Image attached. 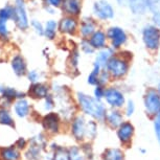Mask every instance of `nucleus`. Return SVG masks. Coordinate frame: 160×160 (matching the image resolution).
<instances>
[{"instance_id": "obj_1", "label": "nucleus", "mask_w": 160, "mask_h": 160, "mask_svg": "<svg viewBox=\"0 0 160 160\" xmlns=\"http://www.w3.org/2000/svg\"><path fill=\"white\" fill-rule=\"evenodd\" d=\"M77 98L78 106H80L83 113L92 117L95 120L105 119V116L107 114V109H106L101 99L92 98V96L83 92H78L77 94Z\"/></svg>"}, {"instance_id": "obj_2", "label": "nucleus", "mask_w": 160, "mask_h": 160, "mask_svg": "<svg viewBox=\"0 0 160 160\" xmlns=\"http://www.w3.org/2000/svg\"><path fill=\"white\" fill-rule=\"evenodd\" d=\"M106 66H107V71L109 72V74L115 78H122L123 75H126L129 69L128 62L118 57H111Z\"/></svg>"}, {"instance_id": "obj_3", "label": "nucleus", "mask_w": 160, "mask_h": 160, "mask_svg": "<svg viewBox=\"0 0 160 160\" xmlns=\"http://www.w3.org/2000/svg\"><path fill=\"white\" fill-rule=\"evenodd\" d=\"M144 108L149 115L156 116L160 112V93L155 89H149L144 94Z\"/></svg>"}, {"instance_id": "obj_4", "label": "nucleus", "mask_w": 160, "mask_h": 160, "mask_svg": "<svg viewBox=\"0 0 160 160\" xmlns=\"http://www.w3.org/2000/svg\"><path fill=\"white\" fill-rule=\"evenodd\" d=\"M142 39L144 45L150 50L158 49L160 45V31L157 26L147 25L142 31Z\"/></svg>"}, {"instance_id": "obj_5", "label": "nucleus", "mask_w": 160, "mask_h": 160, "mask_svg": "<svg viewBox=\"0 0 160 160\" xmlns=\"http://www.w3.org/2000/svg\"><path fill=\"white\" fill-rule=\"evenodd\" d=\"M104 98L110 107L115 108V109L122 108L125 105V96H123L122 92L114 87L106 89Z\"/></svg>"}, {"instance_id": "obj_6", "label": "nucleus", "mask_w": 160, "mask_h": 160, "mask_svg": "<svg viewBox=\"0 0 160 160\" xmlns=\"http://www.w3.org/2000/svg\"><path fill=\"white\" fill-rule=\"evenodd\" d=\"M71 133L74 139L83 141L87 138V122L83 116H77L72 120Z\"/></svg>"}, {"instance_id": "obj_7", "label": "nucleus", "mask_w": 160, "mask_h": 160, "mask_svg": "<svg viewBox=\"0 0 160 160\" xmlns=\"http://www.w3.org/2000/svg\"><path fill=\"white\" fill-rule=\"evenodd\" d=\"M93 12L95 16L102 20L112 19L114 17V10L109 2L106 0H98L93 5Z\"/></svg>"}, {"instance_id": "obj_8", "label": "nucleus", "mask_w": 160, "mask_h": 160, "mask_svg": "<svg viewBox=\"0 0 160 160\" xmlns=\"http://www.w3.org/2000/svg\"><path fill=\"white\" fill-rule=\"evenodd\" d=\"M135 128L130 122H123L116 130V136L122 144H129L132 141Z\"/></svg>"}, {"instance_id": "obj_9", "label": "nucleus", "mask_w": 160, "mask_h": 160, "mask_svg": "<svg viewBox=\"0 0 160 160\" xmlns=\"http://www.w3.org/2000/svg\"><path fill=\"white\" fill-rule=\"evenodd\" d=\"M15 21H16L19 28L21 29L28 28V14H26L25 5H24L23 0H16V5H15Z\"/></svg>"}, {"instance_id": "obj_10", "label": "nucleus", "mask_w": 160, "mask_h": 160, "mask_svg": "<svg viewBox=\"0 0 160 160\" xmlns=\"http://www.w3.org/2000/svg\"><path fill=\"white\" fill-rule=\"evenodd\" d=\"M60 117L57 113L50 112L47 113L46 115L42 119V125L43 128L46 130L47 132L51 133V134H57L60 131Z\"/></svg>"}, {"instance_id": "obj_11", "label": "nucleus", "mask_w": 160, "mask_h": 160, "mask_svg": "<svg viewBox=\"0 0 160 160\" xmlns=\"http://www.w3.org/2000/svg\"><path fill=\"white\" fill-rule=\"evenodd\" d=\"M108 38L111 40L113 48H118L127 41V35L122 28L114 26L108 31Z\"/></svg>"}, {"instance_id": "obj_12", "label": "nucleus", "mask_w": 160, "mask_h": 160, "mask_svg": "<svg viewBox=\"0 0 160 160\" xmlns=\"http://www.w3.org/2000/svg\"><path fill=\"white\" fill-rule=\"evenodd\" d=\"M105 120L111 128L117 129L123 122V115L119 110L113 108L112 110L107 111V114L105 116Z\"/></svg>"}, {"instance_id": "obj_13", "label": "nucleus", "mask_w": 160, "mask_h": 160, "mask_svg": "<svg viewBox=\"0 0 160 160\" xmlns=\"http://www.w3.org/2000/svg\"><path fill=\"white\" fill-rule=\"evenodd\" d=\"M102 160H125V152L119 148H108L102 152Z\"/></svg>"}, {"instance_id": "obj_14", "label": "nucleus", "mask_w": 160, "mask_h": 160, "mask_svg": "<svg viewBox=\"0 0 160 160\" xmlns=\"http://www.w3.org/2000/svg\"><path fill=\"white\" fill-rule=\"evenodd\" d=\"M29 95L34 98H45L48 95V87L41 83L32 84L29 88Z\"/></svg>"}, {"instance_id": "obj_15", "label": "nucleus", "mask_w": 160, "mask_h": 160, "mask_svg": "<svg viewBox=\"0 0 160 160\" xmlns=\"http://www.w3.org/2000/svg\"><path fill=\"white\" fill-rule=\"evenodd\" d=\"M77 20L71 17L63 18L61 22H60V31L62 32H65V34H74V32L77 31Z\"/></svg>"}, {"instance_id": "obj_16", "label": "nucleus", "mask_w": 160, "mask_h": 160, "mask_svg": "<svg viewBox=\"0 0 160 160\" xmlns=\"http://www.w3.org/2000/svg\"><path fill=\"white\" fill-rule=\"evenodd\" d=\"M20 157L21 155L19 149H17L14 146L2 148L0 150V158H1V160H19Z\"/></svg>"}, {"instance_id": "obj_17", "label": "nucleus", "mask_w": 160, "mask_h": 160, "mask_svg": "<svg viewBox=\"0 0 160 160\" xmlns=\"http://www.w3.org/2000/svg\"><path fill=\"white\" fill-rule=\"evenodd\" d=\"M63 11L69 15H78L81 12L80 0H63Z\"/></svg>"}, {"instance_id": "obj_18", "label": "nucleus", "mask_w": 160, "mask_h": 160, "mask_svg": "<svg viewBox=\"0 0 160 160\" xmlns=\"http://www.w3.org/2000/svg\"><path fill=\"white\" fill-rule=\"evenodd\" d=\"M12 68L17 75H23L26 71V64L24 59L21 56H15L12 60Z\"/></svg>"}, {"instance_id": "obj_19", "label": "nucleus", "mask_w": 160, "mask_h": 160, "mask_svg": "<svg viewBox=\"0 0 160 160\" xmlns=\"http://www.w3.org/2000/svg\"><path fill=\"white\" fill-rule=\"evenodd\" d=\"M130 10L135 15H143L147 12V0H130Z\"/></svg>"}, {"instance_id": "obj_20", "label": "nucleus", "mask_w": 160, "mask_h": 160, "mask_svg": "<svg viewBox=\"0 0 160 160\" xmlns=\"http://www.w3.org/2000/svg\"><path fill=\"white\" fill-rule=\"evenodd\" d=\"M15 112L19 117H26L29 113V104L26 99L20 98L15 104Z\"/></svg>"}, {"instance_id": "obj_21", "label": "nucleus", "mask_w": 160, "mask_h": 160, "mask_svg": "<svg viewBox=\"0 0 160 160\" xmlns=\"http://www.w3.org/2000/svg\"><path fill=\"white\" fill-rule=\"evenodd\" d=\"M90 43L94 48H102L106 44V35L101 31L94 32L90 38Z\"/></svg>"}, {"instance_id": "obj_22", "label": "nucleus", "mask_w": 160, "mask_h": 160, "mask_svg": "<svg viewBox=\"0 0 160 160\" xmlns=\"http://www.w3.org/2000/svg\"><path fill=\"white\" fill-rule=\"evenodd\" d=\"M67 151L69 155V160H89L88 157L84 154L81 147L78 146L70 147L69 149H67Z\"/></svg>"}, {"instance_id": "obj_23", "label": "nucleus", "mask_w": 160, "mask_h": 160, "mask_svg": "<svg viewBox=\"0 0 160 160\" xmlns=\"http://www.w3.org/2000/svg\"><path fill=\"white\" fill-rule=\"evenodd\" d=\"M101 69H102V66L98 64V63H94V66H93L91 73H90L88 77V83L90 85H93V86L98 85L99 74H101V72H102Z\"/></svg>"}, {"instance_id": "obj_24", "label": "nucleus", "mask_w": 160, "mask_h": 160, "mask_svg": "<svg viewBox=\"0 0 160 160\" xmlns=\"http://www.w3.org/2000/svg\"><path fill=\"white\" fill-rule=\"evenodd\" d=\"M95 31V24L92 20H84L81 25V32L84 37L92 35Z\"/></svg>"}, {"instance_id": "obj_25", "label": "nucleus", "mask_w": 160, "mask_h": 160, "mask_svg": "<svg viewBox=\"0 0 160 160\" xmlns=\"http://www.w3.org/2000/svg\"><path fill=\"white\" fill-rule=\"evenodd\" d=\"M111 57H112V50L109 49V48H105L96 57L95 63H98V64H99L102 67V66H106V64H107V62L109 61Z\"/></svg>"}, {"instance_id": "obj_26", "label": "nucleus", "mask_w": 160, "mask_h": 160, "mask_svg": "<svg viewBox=\"0 0 160 160\" xmlns=\"http://www.w3.org/2000/svg\"><path fill=\"white\" fill-rule=\"evenodd\" d=\"M52 160H69L68 151L63 147H58L56 144V148L53 149Z\"/></svg>"}, {"instance_id": "obj_27", "label": "nucleus", "mask_w": 160, "mask_h": 160, "mask_svg": "<svg viewBox=\"0 0 160 160\" xmlns=\"http://www.w3.org/2000/svg\"><path fill=\"white\" fill-rule=\"evenodd\" d=\"M0 125L13 127L14 126V120L12 118L11 114L8 113V110H5V108H1L0 109Z\"/></svg>"}, {"instance_id": "obj_28", "label": "nucleus", "mask_w": 160, "mask_h": 160, "mask_svg": "<svg viewBox=\"0 0 160 160\" xmlns=\"http://www.w3.org/2000/svg\"><path fill=\"white\" fill-rule=\"evenodd\" d=\"M57 22L55 20H49L46 23V28L44 29V34L48 39H53L56 36Z\"/></svg>"}, {"instance_id": "obj_29", "label": "nucleus", "mask_w": 160, "mask_h": 160, "mask_svg": "<svg viewBox=\"0 0 160 160\" xmlns=\"http://www.w3.org/2000/svg\"><path fill=\"white\" fill-rule=\"evenodd\" d=\"M98 135V123L94 120L87 122V139H94Z\"/></svg>"}, {"instance_id": "obj_30", "label": "nucleus", "mask_w": 160, "mask_h": 160, "mask_svg": "<svg viewBox=\"0 0 160 160\" xmlns=\"http://www.w3.org/2000/svg\"><path fill=\"white\" fill-rule=\"evenodd\" d=\"M154 130H155V135L157 141L160 144V112L156 115L155 122H154Z\"/></svg>"}, {"instance_id": "obj_31", "label": "nucleus", "mask_w": 160, "mask_h": 160, "mask_svg": "<svg viewBox=\"0 0 160 160\" xmlns=\"http://www.w3.org/2000/svg\"><path fill=\"white\" fill-rule=\"evenodd\" d=\"M105 91H106V89L104 88V86L96 85L94 89V98L102 101V98H104V96H105Z\"/></svg>"}, {"instance_id": "obj_32", "label": "nucleus", "mask_w": 160, "mask_h": 160, "mask_svg": "<svg viewBox=\"0 0 160 160\" xmlns=\"http://www.w3.org/2000/svg\"><path fill=\"white\" fill-rule=\"evenodd\" d=\"M147 7L153 13L155 10L160 8V0H147Z\"/></svg>"}, {"instance_id": "obj_33", "label": "nucleus", "mask_w": 160, "mask_h": 160, "mask_svg": "<svg viewBox=\"0 0 160 160\" xmlns=\"http://www.w3.org/2000/svg\"><path fill=\"white\" fill-rule=\"evenodd\" d=\"M135 112V105H134V102L133 101H128L127 102V105H126V115L127 116H131L133 115V113Z\"/></svg>"}, {"instance_id": "obj_34", "label": "nucleus", "mask_w": 160, "mask_h": 160, "mask_svg": "<svg viewBox=\"0 0 160 160\" xmlns=\"http://www.w3.org/2000/svg\"><path fill=\"white\" fill-rule=\"evenodd\" d=\"M82 49L84 52H86V53H92L93 51H94V47L92 46L89 41L84 40L82 42Z\"/></svg>"}, {"instance_id": "obj_35", "label": "nucleus", "mask_w": 160, "mask_h": 160, "mask_svg": "<svg viewBox=\"0 0 160 160\" xmlns=\"http://www.w3.org/2000/svg\"><path fill=\"white\" fill-rule=\"evenodd\" d=\"M45 99V110H51L53 107H55V101H53V98L51 95L48 94Z\"/></svg>"}, {"instance_id": "obj_36", "label": "nucleus", "mask_w": 160, "mask_h": 160, "mask_svg": "<svg viewBox=\"0 0 160 160\" xmlns=\"http://www.w3.org/2000/svg\"><path fill=\"white\" fill-rule=\"evenodd\" d=\"M7 22H8V20L0 19V35L3 36V37H7L8 34Z\"/></svg>"}, {"instance_id": "obj_37", "label": "nucleus", "mask_w": 160, "mask_h": 160, "mask_svg": "<svg viewBox=\"0 0 160 160\" xmlns=\"http://www.w3.org/2000/svg\"><path fill=\"white\" fill-rule=\"evenodd\" d=\"M32 28H34L36 29V32H38L39 35H42L44 32V29H43V26H42V24L39 22V21L37 20H34L32 22Z\"/></svg>"}, {"instance_id": "obj_38", "label": "nucleus", "mask_w": 160, "mask_h": 160, "mask_svg": "<svg viewBox=\"0 0 160 160\" xmlns=\"http://www.w3.org/2000/svg\"><path fill=\"white\" fill-rule=\"evenodd\" d=\"M153 21L158 28H160V8L153 12Z\"/></svg>"}, {"instance_id": "obj_39", "label": "nucleus", "mask_w": 160, "mask_h": 160, "mask_svg": "<svg viewBox=\"0 0 160 160\" xmlns=\"http://www.w3.org/2000/svg\"><path fill=\"white\" fill-rule=\"evenodd\" d=\"M26 144H28L26 140L24 139L23 137H20V138H18V140L16 141V143H15V147L19 150H23V149H25Z\"/></svg>"}, {"instance_id": "obj_40", "label": "nucleus", "mask_w": 160, "mask_h": 160, "mask_svg": "<svg viewBox=\"0 0 160 160\" xmlns=\"http://www.w3.org/2000/svg\"><path fill=\"white\" fill-rule=\"evenodd\" d=\"M38 78H39V73H38L37 71L32 70V71H31L28 73V80L31 81V82H32V83L37 82Z\"/></svg>"}, {"instance_id": "obj_41", "label": "nucleus", "mask_w": 160, "mask_h": 160, "mask_svg": "<svg viewBox=\"0 0 160 160\" xmlns=\"http://www.w3.org/2000/svg\"><path fill=\"white\" fill-rule=\"evenodd\" d=\"M48 3H49V5H51V7H59L60 4L62 3V0H47Z\"/></svg>"}, {"instance_id": "obj_42", "label": "nucleus", "mask_w": 160, "mask_h": 160, "mask_svg": "<svg viewBox=\"0 0 160 160\" xmlns=\"http://www.w3.org/2000/svg\"><path fill=\"white\" fill-rule=\"evenodd\" d=\"M117 3H118L120 7H127L129 4V1L130 0H116Z\"/></svg>"}, {"instance_id": "obj_43", "label": "nucleus", "mask_w": 160, "mask_h": 160, "mask_svg": "<svg viewBox=\"0 0 160 160\" xmlns=\"http://www.w3.org/2000/svg\"><path fill=\"white\" fill-rule=\"evenodd\" d=\"M157 91L160 93V83L158 84V87H157Z\"/></svg>"}]
</instances>
